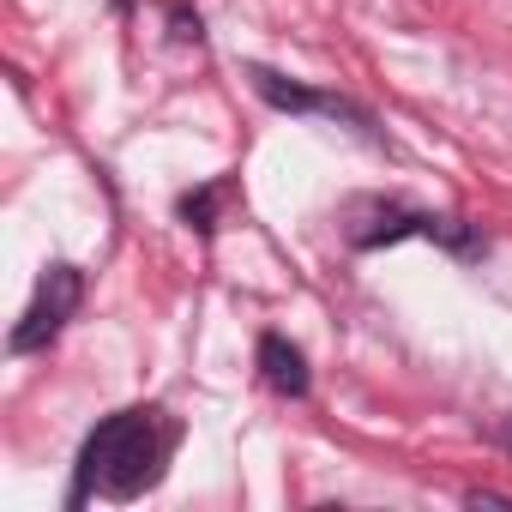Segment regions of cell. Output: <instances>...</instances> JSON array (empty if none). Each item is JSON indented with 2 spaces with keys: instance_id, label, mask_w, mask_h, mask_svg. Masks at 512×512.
<instances>
[{
  "instance_id": "6",
  "label": "cell",
  "mask_w": 512,
  "mask_h": 512,
  "mask_svg": "<svg viewBox=\"0 0 512 512\" xmlns=\"http://www.w3.org/2000/svg\"><path fill=\"white\" fill-rule=\"evenodd\" d=\"M506 446H512V422H506Z\"/></svg>"
},
{
  "instance_id": "1",
  "label": "cell",
  "mask_w": 512,
  "mask_h": 512,
  "mask_svg": "<svg viewBox=\"0 0 512 512\" xmlns=\"http://www.w3.org/2000/svg\"><path fill=\"white\" fill-rule=\"evenodd\" d=\"M163 452H169V434L157 428V410H121L109 416L85 452H79V494H109V500H133L157 482L163 470Z\"/></svg>"
},
{
  "instance_id": "4",
  "label": "cell",
  "mask_w": 512,
  "mask_h": 512,
  "mask_svg": "<svg viewBox=\"0 0 512 512\" xmlns=\"http://www.w3.org/2000/svg\"><path fill=\"white\" fill-rule=\"evenodd\" d=\"M253 85H260V97L266 103H278V109H344L338 97H314V91H302V85H284L278 73H266V67H253Z\"/></svg>"
},
{
  "instance_id": "3",
  "label": "cell",
  "mask_w": 512,
  "mask_h": 512,
  "mask_svg": "<svg viewBox=\"0 0 512 512\" xmlns=\"http://www.w3.org/2000/svg\"><path fill=\"white\" fill-rule=\"evenodd\" d=\"M260 374H266L272 392H284V398H308V362H302V350H296L290 338H278V332L260 338Z\"/></svg>"
},
{
  "instance_id": "5",
  "label": "cell",
  "mask_w": 512,
  "mask_h": 512,
  "mask_svg": "<svg viewBox=\"0 0 512 512\" xmlns=\"http://www.w3.org/2000/svg\"><path fill=\"white\" fill-rule=\"evenodd\" d=\"M211 211H217V187H199V193L181 199V217H193L199 229H211Z\"/></svg>"
},
{
  "instance_id": "2",
  "label": "cell",
  "mask_w": 512,
  "mask_h": 512,
  "mask_svg": "<svg viewBox=\"0 0 512 512\" xmlns=\"http://www.w3.org/2000/svg\"><path fill=\"white\" fill-rule=\"evenodd\" d=\"M79 296H85V278H79L73 266H49L43 284H37V296H31V308H25V320L13 326V350L25 356V350L49 344V338L67 326V314L79 308Z\"/></svg>"
}]
</instances>
